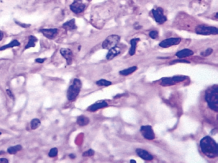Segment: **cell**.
Returning a JSON list of instances; mask_svg holds the SVG:
<instances>
[{
  "label": "cell",
  "instance_id": "f546056e",
  "mask_svg": "<svg viewBox=\"0 0 218 163\" xmlns=\"http://www.w3.org/2000/svg\"><path fill=\"white\" fill-rule=\"evenodd\" d=\"M158 32L157 31H151L149 33V37L152 39H155L158 37Z\"/></svg>",
  "mask_w": 218,
  "mask_h": 163
},
{
  "label": "cell",
  "instance_id": "7402d4cb",
  "mask_svg": "<svg viewBox=\"0 0 218 163\" xmlns=\"http://www.w3.org/2000/svg\"><path fill=\"white\" fill-rule=\"evenodd\" d=\"M138 69V67L136 66H131V67H130L129 68H127V69H125L124 70H121L119 72V73L121 75H123V76H127L129 75H130L131 73H134V72H136Z\"/></svg>",
  "mask_w": 218,
  "mask_h": 163
},
{
  "label": "cell",
  "instance_id": "6da1fadb",
  "mask_svg": "<svg viewBox=\"0 0 218 163\" xmlns=\"http://www.w3.org/2000/svg\"><path fill=\"white\" fill-rule=\"evenodd\" d=\"M200 149L204 154L209 158H215L218 156L217 145L211 136H206L200 140Z\"/></svg>",
  "mask_w": 218,
  "mask_h": 163
},
{
  "label": "cell",
  "instance_id": "cb8c5ba5",
  "mask_svg": "<svg viewBox=\"0 0 218 163\" xmlns=\"http://www.w3.org/2000/svg\"><path fill=\"white\" fill-rule=\"evenodd\" d=\"M41 124V122L39 118H33L31 120L30 123V127L31 130H36Z\"/></svg>",
  "mask_w": 218,
  "mask_h": 163
},
{
  "label": "cell",
  "instance_id": "52a82bcc",
  "mask_svg": "<svg viewBox=\"0 0 218 163\" xmlns=\"http://www.w3.org/2000/svg\"><path fill=\"white\" fill-rule=\"evenodd\" d=\"M85 8L86 5L82 0H74L73 3L70 5V9L76 14H79L83 12Z\"/></svg>",
  "mask_w": 218,
  "mask_h": 163
},
{
  "label": "cell",
  "instance_id": "5bb4252c",
  "mask_svg": "<svg viewBox=\"0 0 218 163\" xmlns=\"http://www.w3.org/2000/svg\"><path fill=\"white\" fill-rule=\"evenodd\" d=\"M106 107H108L107 102H106L105 101H97V102L95 103L94 104H93L92 105L89 107V108H88V110L90 111H97L101 108Z\"/></svg>",
  "mask_w": 218,
  "mask_h": 163
},
{
  "label": "cell",
  "instance_id": "8fae6325",
  "mask_svg": "<svg viewBox=\"0 0 218 163\" xmlns=\"http://www.w3.org/2000/svg\"><path fill=\"white\" fill-rule=\"evenodd\" d=\"M43 35L48 39L53 40L54 39L58 33V29L56 28H51V29H42L40 30Z\"/></svg>",
  "mask_w": 218,
  "mask_h": 163
},
{
  "label": "cell",
  "instance_id": "ba28073f",
  "mask_svg": "<svg viewBox=\"0 0 218 163\" xmlns=\"http://www.w3.org/2000/svg\"><path fill=\"white\" fill-rule=\"evenodd\" d=\"M140 132L146 140H152L155 138V133L150 126H142L140 127Z\"/></svg>",
  "mask_w": 218,
  "mask_h": 163
},
{
  "label": "cell",
  "instance_id": "d4e9b609",
  "mask_svg": "<svg viewBox=\"0 0 218 163\" xmlns=\"http://www.w3.org/2000/svg\"><path fill=\"white\" fill-rule=\"evenodd\" d=\"M111 82L105 79H101L96 82V84L99 85V86H109V85H111Z\"/></svg>",
  "mask_w": 218,
  "mask_h": 163
},
{
  "label": "cell",
  "instance_id": "d6a6232c",
  "mask_svg": "<svg viewBox=\"0 0 218 163\" xmlns=\"http://www.w3.org/2000/svg\"><path fill=\"white\" fill-rule=\"evenodd\" d=\"M46 61V59H42V58H37L35 59V62L38 63H43Z\"/></svg>",
  "mask_w": 218,
  "mask_h": 163
},
{
  "label": "cell",
  "instance_id": "d590c367",
  "mask_svg": "<svg viewBox=\"0 0 218 163\" xmlns=\"http://www.w3.org/2000/svg\"><path fill=\"white\" fill-rule=\"evenodd\" d=\"M3 37H4V34L2 30H0V41L2 40Z\"/></svg>",
  "mask_w": 218,
  "mask_h": 163
},
{
  "label": "cell",
  "instance_id": "44dd1931",
  "mask_svg": "<svg viewBox=\"0 0 218 163\" xmlns=\"http://www.w3.org/2000/svg\"><path fill=\"white\" fill-rule=\"evenodd\" d=\"M176 84L173 81L172 77H164L161 79V85L162 86H170V85H173Z\"/></svg>",
  "mask_w": 218,
  "mask_h": 163
},
{
  "label": "cell",
  "instance_id": "603a6c76",
  "mask_svg": "<svg viewBox=\"0 0 218 163\" xmlns=\"http://www.w3.org/2000/svg\"><path fill=\"white\" fill-rule=\"evenodd\" d=\"M23 149V147L21 145H17L15 146H12V147H10L9 148H8L7 149V152L10 154H15L17 152H19L20 150H21Z\"/></svg>",
  "mask_w": 218,
  "mask_h": 163
},
{
  "label": "cell",
  "instance_id": "277c9868",
  "mask_svg": "<svg viewBox=\"0 0 218 163\" xmlns=\"http://www.w3.org/2000/svg\"><path fill=\"white\" fill-rule=\"evenodd\" d=\"M195 32L198 35L207 36L211 35H217L218 29L216 27L208 26V25H199L196 27Z\"/></svg>",
  "mask_w": 218,
  "mask_h": 163
},
{
  "label": "cell",
  "instance_id": "9c48e42d",
  "mask_svg": "<svg viewBox=\"0 0 218 163\" xmlns=\"http://www.w3.org/2000/svg\"><path fill=\"white\" fill-rule=\"evenodd\" d=\"M181 41L180 38H170L164 40L159 43V45L162 48H168L173 45H176L179 44Z\"/></svg>",
  "mask_w": 218,
  "mask_h": 163
},
{
  "label": "cell",
  "instance_id": "3957f363",
  "mask_svg": "<svg viewBox=\"0 0 218 163\" xmlns=\"http://www.w3.org/2000/svg\"><path fill=\"white\" fill-rule=\"evenodd\" d=\"M82 87V83L78 79H75L72 83L70 85L67 92V97L68 101H74L79 95Z\"/></svg>",
  "mask_w": 218,
  "mask_h": 163
},
{
  "label": "cell",
  "instance_id": "1f68e13d",
  "mask_svg": "<svg viewBox=\"0 0 218 163\" xmlns=\"http://www.w3.org/2000/svg\"><path fill=\"white\" fill-rule=\"evenodd\" d=\"M6 92L7 94H8V96H9V97H10V98H12V99H15V98H14V95L13 94L12 92L10 89H7L6 90Z\"/></svg>",
  "mask_w": 218,
  "mask_h": 163
},
{
  "label": "cell",
  "instance_id": "7c38bea8",
  "mask_svg": "<svg viewBox=\"0 0 218 163\" xmlns=\"http://www.w3.org/2000/svg\"><path fill=\"white\" fill-rule=\"evenodd\" d=\"M136 152L139 157H140L142 159L145 161H152L154 159L153 156H152L149 152H147L145 150L142 149H137L136 150Z\"/></svg>",
  "mask_w": 218,
  "mask_h": 163
},
{
  "label": "cell",
  "instance_id": "83f0119b",
  "mask_svg": "<svg viewBox=\"0 0 218 163\" xmlns=\"http://www.w3.org/2000/svg\"><path fill=\"white\" fill-rule=\"evenodd\" d=\"M95 152L92 149H89L87 151H85L83 153V157H92L94 155Z\"/></svg>",
  "mask_w": 218,
  "mask_h": 163
},
{
  "label": "cell",
  "instance_id": "8d00e7d4",
  "mask_svg": "<svg viewBox=\"0 0 218 163\" xmlns=\"http://www.w3.org/2000/svg\"><path fill=\"white\" fill-rule=\"evenodd\" d=\"M69 157H70V158H71V159H75L76 158V156L74 155V153L69 154Z\"/></svg>",
  "mask_w": 218,
  "mask_h": 163
},
{
  "label": "cell",
  "instance_id": "4316f807",
  "mask_svg": "<svg viewBox=\"0 0 218 163\" xmlns=\"http://www.w3.org/2000/svg\"><path fill=\"white\" fill-rule=\"evenodd\" d=\"M58 149L56 147H54L49 150V152L48 153V156L50 157H55L58 156Z\"/></svg>",
  "mask_w": 218,
  "mask_h": 163
},
{
  "label": "cell",
  "instance_id": "8992f818",
  "mask_svg": "<svg viewBox=\"0 0 218 163\" xmlns=\"http://www.w3.org/2000/svg\"><path fill=\"white\" fill-rule=\"evenodd\" d=\"M152 14L155 21L159 24H163L167 21V18L164 14V10L162 8L159 7L152 10Z\"/></svg>",
  "mask_w": 218,
  "mask_h": 163
},
{
  "label": "cell",
  "instance_id": "ab89813d",
  "mask_svg": "<svg viewBox=\"0 0 218 163\" xmlns=\"http://www.w3.org/2000/svg\"><path fill=\"white\" fill-rule=\"evenodd\" d=\"M2 133V132H0V135H1Z\"/></svg>",
  "mask_w": 218,
  "mask_h": 163
},
{
  "label": "cell",
  "instance_id": "74e56055",
  "mask_svg": "<svg viewBox=\"0 0 218 163\" xmlns=\"http://www.w3.org/2000/svg\"><path fill=\"white\" fill-rule=\"evenodd\" d=\"M130 162H136V161L135 160H130Z\"/></svg>",
  "mask_w": 218,
  "mask_h": 163
},
{
  "label": "cell",
  "instance_id": "4dcf8cb0",
  "mask_svg": "<svg viewBox=\"0 0 218 163\" xmlns=\"http://www.w3.org/2000/svg\"><path fill=\"white\" fill-rule=\"evenodd\" d=\"M190 63L189 61H186V60H182V59H179V60H174V61H172L171 62H170V64H173L175 63Z\"/></svg>",
  "mask_w": 218,
  "mask_h": 163
},
{
  "label": "cell",
  "instance_id": "9a60e30c",
  "mask_svg": "<svg viewBox=\"0 0 218 163\" xmlns=\"http://www.w3.org/2000/svg\"><path fill=\"white\" fill-rule=\"evenodd\" d=\"M193 54H194V52H193V50H191L188 49H182L181 50L178 51L175 55L179 59H182V58H184L186 57L191 56H193Z\"/></svg>",
  "mask_w": 218,
  "mask_h": 163
},
{
  "label": "cell",
  "instance_id": "ac0fdd59",
  "mask_svg": "<svg viewBox=\"0 0 218 163\" xmlns=\"http://www.w3.org/2000/svg\"><path fill=\"white\" fill-rule=\"evenodd\" d=\"M77 124L80 126H84L88 125L90 122V119L88 117L84 115H80L77 118Z\"/></svg>",
  "mask_w": 218,
  "mask_h": 163
},
{
  "label": "cell",
  "instance_id": "e0dca14e",
  "mask_svg": "<svg viewBox=\"0 0 218 163\" xmlns=\"http://www.w3.org/2000/svg\"><path fill=\"white\" fill-rule=\"evenodd\" d=\"M139 40H140V39L139 38H133L132 40H130V48L129 49V54L130 56H134L135 54L136 45Z\"/></svg>",
  "mask_w": 218,
  "mask_h": 163
},
{
  "label": "cell",
  "instance_id": "ffe728a7",
  "mask_svg": "<svg viewBox=\"0 0 218 163\" xmlns=\"http://www.w3.org/2000/svg\"><path fill=\"white\" fill-rule=\"evenodd\" d=\"M37 38L35 36L30 35L28 37V42L25 47V49H28L30 48L35 47V44L37 42Z\"/></svg>",
  "mask_w": 218,
  "mask_h": 163
},
{
  "label": "cell",
  "instance_id": "2e32d148",
  "mask_svg": "<svg viewBox=\"0 0 218 163\" xmlns=\"http://www.w3.org/2000/svg\"><path fill=\"white\" fill-rule=\"evenodd\" d=\"M62 27L64 29H65V30L67 31H73L77 29V26L76 25V22H75V19H71L70 20L66 22H65Z\"/></svg>",
  "mask_w": 218,
  "mask_h": 163
},
{
  "label": "cell",
  "instance_id": "d6986e66",
  "mask_svg": "<svg viewBox=\"0 0 218 163\" xmlns=\"http://www.w3.org/2000/svg\"><path fill=\"white\" fill-rule=\"evenodd\" d=\"M19 45H20L19 41L18 40H14L12 41H10L9 44H8L6 45H5L0 47V51L5 50L6 49H10V48H13V47H19Z\"/></svg>",
  "mask_w": 218,
  "mask_h": 163
},
{
  "label": "cell",
  "instance_id": "e575fe53",
  "mask_svg": "<svg viewBox=\"0 0 218 163\" xmlns=\"http://www.w3.org/2000/svg\"><path fill=\"white\" fill-rule=\"evenodd\" d=\"M8 160L6 158H0V163H8Z\"/></svg>",
  "mask_w": 218,
  "mask_h": 163
},
{
  "label": "cell",
  "instance_id": "f1b7e54d",
  "mask_svg": "<svg viewBox=\"0 0 218 163\" xmlns=\"http://www.w3.org/2000/svg\"><path fill=\"white\" fill-rule=\"evenodd\" d=\"M212 52H213V50L211 48H208L206 50H205L204 52H202L201 53V56H202L204 57H207V56H210L212 53Z\"/></svg>",
  "mask_w": 218,
  "mask_h": 163
},
{
  "label": "cell",
  "instance_id": "4fadbf2b",
  "mask_svg": "<svg viewBox=\"0 0 218 163\" xmlns=\"http://www.w3.org/2000/svg\"><path fill=\"white\" fill-rule=\"evenodd\" d=\"M120 53H121L120 49L118 47L115 46L109 50L108 52L106 55V59L108 60H111L113 58L117 57V56H118Z\"/></svg>",
  "mask_w": 218,
  "mask_h": 163
},
{
  "label": "cell",
  "instance_id": "7a4b0ae2",
  "mask_svg": "<svg viewBox=\"0 0 218 163\" xmlns=\"http://www.w3.org/2000/svg\"><path fill=\"white\" fill-rule=\"evenodd\" d=\"M205 99L208 107L211 110L218 111V85H214L207 89L205 94Z\"/></svg>",
  "mask_w": 218,
  "mask_h": 163
},
{
  "label": "cell",
  "instance_id": "5b68a950",
  "mask_svg": "<svg viewBox=\"0 0 218 163\" xmlns=\"http://www.w3.org/2000/svg\"><path fill=\"white\" fill-rule=\"evenodd\" d=\"M120 40V37L117 35H111L108 37L104 40L102 47L104 49L109 50L110 49L117 46Z\"/></svg>",
  "mask_w": 218,
  "mask_h": 163
},
{
  "label": "cell",
  "instance_id": "f35d334b",
  "mask_svg": "<svg viewBox=\"0 0 218 163\" xmlns=\"http://www.w3.org/2000/svg\"><path fill=\"white\" fill-rule=\"evenodd\" d=\"M3 151H2V152H0V154H2V153H3Z\"/></svg>",
  "mask_w": 218,
  "mask_h": 163
},
{
  "label": "cell",
  "instance_id": "484cf974",
  "mask_svg": "<svg viewBox=\"0 0 218 163\" xmlns=\"http://www.w3.org/2000/svg\"><path fill=\"white\" fill-rule=\"evenodd\" d=\"M173 81L175 82V83L181 82L182 81L185 80L187 79L186 76H183V75H179V76H174L172 77Z\"/></svg>",
  "mask_w": 218,
  "mask_h": 163
},
{
  "label": "cell",
  "instance_id": "836d02e7",
  "mask_svg": "<svg viewBox=\"0 0 218 163\" xmlns=\"http://www.w3.org/2000/svg\"><path fill=\"white\" fill-rule=\"evenodd\" d=\"M15 23H16V24H17L18 25H19L20 26H21V27H24V28H27V27H29V26H30V25L23 24H21V23L19 22H16V21H15Z\"/></svg>",
  "mask_w": 218,
  "mask_h": 163
},
{
  "label": "cell",
  "instance_id": "30bf717a",
  "mask_svg": "<svg viewBox=\"0 0 218 163\" xmlns=\"http://www.w3.org/2000/svg\"><path fill=\"white\" fill-rule=\"evenodd\" d=\"M60 52L61 55L65 59L67 65H71L72 63L73 59L72 51L68 48H62Z\"/></svg>",
  "mask_w": 218,
  "mask_h": 163
}]
</instances>
